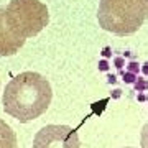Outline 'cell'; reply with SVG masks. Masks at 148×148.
<instances>
[{"mask_svg":"<svg viewBox=\"0 0 148 148\" xmlns=\"http://www.w3.org/2000/svg\"><path fill=\"white\" fill-rule=\"evenodd\" d=\"M51 99L53 90L46 77L33 71H27L15 76L5 86L2 106L8 115L25 123L45 114Z\"/></svg>","mask_w":148,"mask_h":148,"instance_id":"6da1fadb","label":"cell"},{"mask_svg":"<svg viewBox=\"0 0 148 148\" xmlns=\"http://www.w3.org/2000/svg\"><path fill=\"white\" fill-rule=\"evenodd\" d=\"M148 20V0H101L99 27L119 36L132 35Z\"/></svg>","mask_w":148,"mask_h":148,"instance_id":"7a4b0ae2","label":"cell"},{"mask_svg":"<svg viewBox=\"0 0 148 148\" xmlns=\"http://www.w3.org/2000/svg\"><path fill=\"white\" fill-rule=\"evenodd\" d=\"M5 12L12 28L23 40L36 36L49 23V12L40 0H12Z\"/></svg>","mask_w":148,"mask_h":148,"instance_id":"3957f363","label":"cell"},{"mask_svg":"<svg viewBox=\"0 0 148 148\" xmlns=\"http://www.w3.org/2000/svg\"><path fill=\"white\" fill-rule=\"evenodd\" d=\"M33 148H79V140L68 125H46L36 133Z\"/></svg>","mask_w":148,"mask_h":148,"instance_id":"277c9868","label":"cell"},{"mask_svg":"<svg viewBox=\"0 0 148 148\" xmlns=\"http://www.w3.org/2000/svg\"><path fill=\"white\" fill-rule=\"evenodd\" d=\"M23 45H25V40L18 36L15 30L12 28L10 21L7 18L5 8H0V56H12Z\"/></svg>","mask_w":148,"mask_h":148,"instance_id":"5b68a950","label":"cell"},{"mask_svg":"<svg viewBox=\"0 0 148 148\" xmlns=\"http://www.w3.org/2000/svg\"><path fill=\"white\" fill-rule=\"evenodd\" d=\"M0 148H18L13 128L0 119Z\"/></svg>","mask_w":148,"mask_h":148,"instance_id":"8992f818","label":"cell"},{"mask_svg":"<svg viewBox=\"0 0 148 148\" xmlns=\"http://www.w3.org/2000/svg\"><path fill=\"white\" fill-rule=\"evenodd\" d=\"M140 140H142V148H148V122L142 128V137H140Z\"/></svg>","mask_w":148,"mask_h":148,"instance_id":"52a82bcc","label":"cell"},{"mask_svg":"<svg viewBox=\"0 0 148 148\" xmlns=\"http://www.w3.org/2000/svg\"><path fill=\"white\" fill-rule=\"evenodd\" d=\"M133 87H135L137 92H143V90L148 89V81L147 79H137V82L133 84Z\"/></svg>","mask_w":148,"mask_h":148,"instance_id":"ba28073f","label":"cell"},{"mask_svg":"<svg viewBox=\"0 0 148 148\" xmlns=\"http://www.w3.org/2000/svg\"><path fill=\"white\" fill-rule=\"evenodd\" d=\"M142 73H143V74H145V76L148 77V63H145V64L142 66Z\"/></svg>","mask_w":148,"mask_h":148,"instance_id":"9c48e42d","label":"cell"},{"mask_svg":"<svg viewBox=\"0 0 148 148\" xmlns=\"http://www.w3.org/2000/svg\"><path fill=\"white\" fill-rule=\"evenodd\" d=\"M138 101H142V102H145V101H147V95L143 94V92H142V94H138Z\"/></svg>","mask_w":148,"mask_h":148,"instance_id":"30bf717a","label":"cell"}]
</instances>
